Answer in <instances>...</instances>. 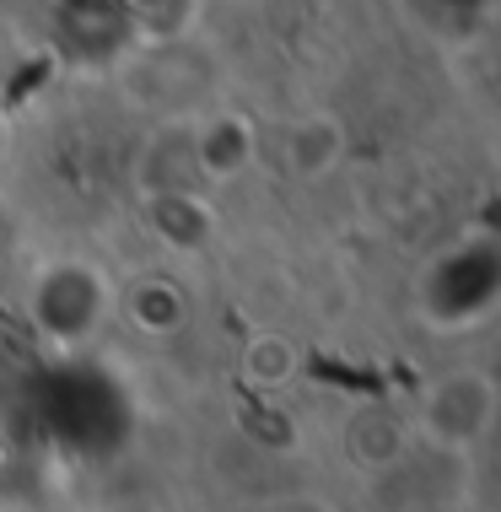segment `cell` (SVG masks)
Here are the masks:
<instances>
[{
    "label": "cell",
    "instance_id": "cell-4",
    "mask_svg": "<svg viewBox=\"0 0 501 512\" xmlns=\"http://www.w3.org/2000/svg\"><path fill=\"white\" fill-rule=\"evenodd\" d=\"M410 432H415V426H410L399 410L372 405V410H361L356 421H351L345 442H351V459H356L361 469L383 475V469H399V464L410 459Z\"/></svg>",
    "mask_w": 501,
    "mask_h": 512
},
{
    "label": "cell",
    "instance_id": "cell-1",
    "mask_svg": "<svg viewBox=\"0 0 501 512\" xmlns=\"http://www.w3.org/2000/svg\"><path fill=\"white\" fill-rule=\"evenodd\" d=\"M496 410H501V389H496L491 372L458 367V372L437 378L421 394V410H415L410 426L431 442V448L469 453V448H480V442L496 432Z\"/></svg>",
    "mask_w": 501,
    "mask_h": 512
},
{
    "label": "cell",
    "instance_id": "cell-8",
    "mask_svg": "<svg viewBox=\"0 0 501 512\" xmlns=\"http://www.w3.org/2000/svg\"><path fill=\"white\" fill-rule=\"evenodd\" d=\"M11 146H17V141H11V124L0 119V173H6V162H11Z\"/></svg>",
    "mask_w": 501,
    "mask_h": 512
},
{
    "label": "cell",
    "instance_id": "cell-6",
    "mask_svg": "<svg viewBox=\"0 0 501 512\" xmlns=\"http://www.w3.org/2000/svg\"><path fill=\"white\" fill-rule=\"evenodd\" d=\"M238 372H243L248 389H264V394L286 389V383L297 378V345L286 335H254L238 356Z\"/></svg>",
    "mask_w": 501,
    "mask_h": 512
},
{
    "label": "cell",
    "instance_id": "cell-5",
    "mask_svg": "<svg viewBox=\"0 0 501 512\" xmlns=\"http://www.w3.org/2000/svg\"><path fill=\"white\" fill-rule=\"evenodd\" d=\"M151 232L167 248H200V238L211 232V205L194 195V189H162L151 200Z\"/></svg>",
    "mask_w": 501,
    "mask_h": 512
},
{
    "label": "cell",
    "instance_id": "cell-3",
    "mask_svg": "<svg viewBox=\"0 0 501 512\" xmlns=\"http://www.w3.org/2000/svg\"><path fill=\"white\" fill-rule=\"evenodd\" d=\"M189 151H194V168L205 178L227 184V178H238L254 162V124L238 114H216L189 135Z\"/></svg>",
    "mask_w": 501,
    "mask_h": 512
},
{
    "label": "cell",
    "instance_id": "cell-9",
    "mask_svg": "<svg viewBox=\"0 0 501 512\" xmlns=\"http://www.w3.org/2000/svg\"><path fill=\"white\" fill-rule=\"evenodd\" d=\"M119 512H141V507H119Z\"/></svg>",
    "mask_w": 501,
    "mask_h": 512
},
{
    "label": "cell",
    "instance_id": "cell-7",
    "mask_svg": "<svg viewBox=\"0 0 501 512\" xmlns=\"http://www.w3.org/2000/svg\"><path fill=\"white\" fill-rule=\"evenodd\" d=\"M130 313H135V324L141 329H157V335H167V329H178L184 324V292H178L173 281H141L130 292Z\"/></svg>",
    "mask_w": 501,
    "mask_h": 512
},
{
    "label": "cell",
    "instance_id": "cell-2",
    "mask_svg": "<svg viewBox=\"0 0 501 512\" xmlns=\"http://www.w3.org/2000/svg\"><path fill=\"white\" fill-rule=\"evenodd\" d=\"M345 157V124L334 114H302L286 124L281 135V162L297 178H324L329 168H340Z\"/></svg>",
    "mask_w": 501,
    "mask_h": 512
}]
</instances>
